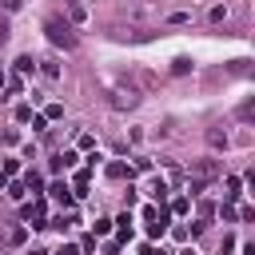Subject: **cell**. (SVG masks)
Masks as SVG:
<instances>
[{"label":"cell","mask_w":255,"mask_h":255,"mask_svg":"<svg viewBox=\"0 0 255 255\" xmlns=\"http://www.w3.org/2000/svg\"><path fill=\"white\" fill-rule=\"evenodd\" d=\"M4 80H8V76H4V72H0V88H4Z\"/></svg>","instance_id":"obj_31"},{"label":"cell","mask_w":255,"mask_h":255,"mask_svg":"<svg viewBox=\"0 0 255 255\" xmlns=\"http://www.w3.org/2000/svg\"><path fill=\"white\" fill-rule=\"evenodd\" d=\"M40 72H44V76H52V80H56V76H60V64H52V60H44V64H40Z\"/></svg>","instance_id":"obj_22"},{"label":"cell","mask_w":255,"mask_h":255,"mask_svg":"<svg viewBox=\"0 0 255 255\" xmlns=\"http://www.w3.org/2000/svg\"><path fill=\"white\" fill-rule=\"evenodd\" d=\"M44 32H48V40H52L56 48H76V36H72V28H68L60 16H48V20H44Z\"/></svg>","instance_id":"obj_2"},{"label":"cell","mask_w":255,"mask_h":255,"mask_svg":"<svg viewBox=\"0 0 255 255\" xmlns=\"http://www.w3.org/2000/svg\"><path fill=\"white\" fill-rule=\"evenodd\" d=\"M163 235H167V211L159 207V215L147 223V239H163Z\"/></svg>","instance_id":"obj_5"},{"label":"cell","mask_w":255,"mask_h":255,"mask_svg":"<svg viewBox=\"0 0 255 255\" xmlns=\"http://www.w3.org/2000/svg\"><path fill=\"white\" fill-rule=\"evenodd\" d=\"M243 255H255V243H247V247H243Z\"/></svg>","instance_id":"obj_29"},{"label":"cell","mask_w":255,"mask_h":255,"mask_svg":"<svg viewBox=\"0 0 255 255\" xmlns=\"http://www.w3.org/2000/svg\"><path fill=\"white\" fill-rule=\"evenodd\" d=\"M4 92H8V100H12V96L24 92V84H20V80H4Z\"/></svg>","instance_id":"obj_21"},{"label":"cell","mask_w":255,"mask_h":255,"mask_svg":"<svg viewBox=\"0 0 255 255\" xmlns=\"http://www.w3.org/2000/svg\"><path fill=\"white\" fill-rule=\"evenodd\" d=\"M80 195H88V171H76V179H72V199H80Z\"/></svg>","instance_id":"obj_10"},{"label":"cell","mask_w":255,"mask_h":255,"mask_svg":"<svg viewBox=\"0 0 255 255\" xmlns=\"http://www.w3.org/2000/svg\"><path fill=\"white\" fill-rule=\"evenodd\" d=\"M48 195H52L64 211H72V191H68V183H52V187H48Z\"/></svg>","instance_id":"obj_4"},{"label":"cell","mask_w":255,"mask_h":255,"mask_svg":"<svg viewBox=\"0 0 255 255\" xmlns=\"http://www.w3.org/2000/svg\"><path fill=\"white\" fill-rule=\"evenodd\" d=\"M171 72H175V76H183V72H191V60H187V56H179V60L171 64Z\"/></svg>","instance_id":"obj_20"},{"label":"cell","mask_w":255,"mask_h":255,"mask_svg":"<svg viewBox=\"0 0 255 255\" xmlns=\"http://www.w3.org/2000/svg\"><path fill=\"white\" fill-rule=\"evenodd\" d=\"M8 243H12V247H24V243H28V227H12V231H8Z\"/></svg>","instance_id":"obj_14"},{"label":"cell","mask_w":255,"mask_h":255,"mask_svg":"<svg viewBox=\"0 0 255 255\" xmlns=\"http://www.w3.org/2000/svg\"><path fill=\"white\" fill-rule=\"evenodd\" d=\"M20 183H24V191H28V195H44V183H40V175H36V171H28Z\"/></svg>","instance_id":"obj_6"},{"label":"cell","mask_w":255,"mask_h":255,"mask_svg":"<svg viewBox=\"0 0 255 255\" xmlns=\"http://www.w3.org/2000/svg\"><path fill=\"white\" fill-rule=\"evenodd\" d=\"M187 211H191V199H183V195L171 199V215H187Z\"/></svg>","instance_id":"obj_18"},{"label":"cell","mask_w":255,"mask_h":255,"mask_svg":"<svg viewBox=\"0 0 255 255\" xmlns=\"http://www.w3.org/2000/svg\"><path fill=\"white\" fill-rule=\"evenodd\" d=\"M207 143H211L215 151H219V147H227V131H223V128H207Z\"/></svg>","instance_id":"obj_9"},{"label":"cell","mask_w":255,"mask_h":255,"mask_svg":"<svg viewBox=\"0 0 255 255\" xmlns=\"http://www.w3.org/2000/svg\"><path fill=\"white\" fill-rule=\"evenodd\" d=\"M179 255H195V251H179Z\"/></svg>","instance_id":"obj_32"},{"label":"cell","mask_w":255,"mask_h":255,"mask_svg":"<svg viewBox=\"0 0 255 255\" xmlns=\"http://www.w3.org/2000/svg\"><path fill=\"white\" fill-rule=\"evenodd\" d=\"M0 187H8V175H4V171H0Z\"/></svg>","instance_id":"obj_30"},{"label":"cell","mask_w":255,"mask_h":255,"mask_svg":"<svg viewBox=\"0 0 255 255\" xmlns=\"http://www.w3.org/2000/svg\"><path fill=\"white\" fill-rule=\"evenodd\" d=\"M24 215H28V223H32V227H48V223H44V215H48V207H44V199H36V203H28V207H24Z\"/></svg>","instance_id":"obj_3"},{"label":"cell","mask_w":255,"mask_h":255,"mask_svg":"<svg viewBox=\"0 0 255 255\" xmlns=\"http://www.w3.org/2000/svg\"><path fill=\"white\" fill-rule=\"evenodd\" d=\"M28 124H32V131H48V120H44V116H32Z\"/></svg>","instance_id":"obj_23"},{"label":"cell","mask_w":255,"mask_h":255,"mask_svg":"<svg viewBox=\"0 0 255 255\" xmlns=\"http://www.w3.org/2000/svg\"><path fill=\"white\" fill-rule=\"evenodd\" d=\"M16 72H20V76L36 72V60H32V56H20V60H16Z\"/></svg>","instance_id":"obj_16"},{"label":"cell","mask_w":255,"mask_h":255,"mask_svg":"<svg viewBox=\"0 0 255 255\" xmlns=\"http://www.w3.org/2000/svg\"><path fill=\"white\" fill-rule=\"evenodd\" d=\"M219 159H195L191 163V195H199V191H207V183L211 179H219Z\"/></svg>","instance_id":"obj_1"},{"label":"cell","mask_w":255,"mask_h":255,"mask_svg":"<svg viewBox=\"0 0 255 255\" xmlns=\"http://www.w3.org/2000/svg\"><path fill=\"white\" fill-rule=\"evenodd\" d=\"M32 116H36V112H32V108H28V104H16V124H28V120H32Z\"/></svg>","instance_id":"obj_19"},{"label":"cell","mask_w":255,"mask_h":255,"mask_svg":"<svg viewBox=\"0 0 255 255\" xmlns=\"http://www.w3.org/2000/svg\"><path fill=\"white\" fill-rule=\"evenodd\" d=\"M8 195H12L16 203H24V199H28V191H24V183H20V179H8Z\"/></svg>","instance_id":"obj_13"},{"label":"cell","mask_w":255,"mask_h":255,"mask_svg":"<svg viewBox=\"0 0 255 255\" xmlns=\"http://www.w3.org/2000/svg\"><path fill=\"white\" fill-rule=\"evenodd\" d=\"M112 231V219H96V235H108Z\"/></svg>","instance_id":"obj_26"},{"label":"cell","mask_w":255,"mask_h":255,"mask_svg":"<svg viewBox=\"0 0 255 255\" xmlns=\"http://www.w3.org/2000/svg\"><path fill=\"white\" fill-rule=\"evenodd\" d=\"M40 116H44V120L52 124V120H60V116H64V104H48V108H44Z\"/></svg>","instance_id":"obj_17"},{"label":"cell","mask_w":255,"mask_h":255,"mask_svg":"<svg viewBox=\"0 0 255 255\" xmlns=\"http://www.w3.org/2000/svg\"><path fill=\"white\" fill-rule=\"evenodd\" d=\"M219 215H223V223H231V219H235V207H231V203H223V207H219Z\"/></svg>","instance_id":"obj_25"},{"label":"cell","mask_w":255,"mask_h":255,"mask_svg":"<svg viewBox=\"0 0 255 255\" xmlns=\"http://www.w3.org/2000/svg\"><path fill=\"white\" fill-rule=\"evenodd\" d=\"M223 195H227V203L239 199V195H243V179H239V175H227V191H223Z\"/></svg>","instance_id":"obj_11"},{"label":"cell","mask_w":255,"mask_h":255,"mask_svg":"<svg viewBox=\"0 0 255 255\" xmlns=\"http://www.w3.org/2000/svg\"><path fill=\"white\" fill-rule=\"evenodd\" d=\"M0 171H4V175H8V179H12V175H16V171H20V163H16V159H4V167H0Z\"/></svg>","instance_id":"obj_24"},{"label":"cell","mask_w":255,"mask_h":255,"mask_svg":"<svg viewBox=\"0 0 255 255\" xmlns=\"http://www.w3.org/2000/svg\"><path fill=\"white\" fill-rule=\"evenodd\" d=\"M68 16H72V24H84V20H88V8H84L80 0H68Z\"/></svg>","instance_id":"obj_8"},{"label":"cell","mask_w":255,"mask_h":255,"mask_svg":"<svg viewBox=\"0 0 255 255\" xmlns=\"http://www.w3.org/2000/svg\"><path fill=\"white\" fill-rule=\"evenodd\" d=\"M56 255H80V247H72V243H64V247H60Z\"/></svg>","instance_id":"obj_27"},{"label":"cell","mask_w":255,"mask_h":255,"mask_svg":"<svg viewBox=\"0 0 255 255\" xmlns=\"http://www.w3.org/2000/svg\"><path fill=\"white\" fill-rule=\"evenodd\" d=\"M116 235H120V243H128V239H131V215H128V211L116 219Z\"/></svg>","instance_id":"obj_7"},{"label":"cell","mask_w":255,"mask_h":255,"mask_svg":"<svg viewBox=\"0 0 255 255\" xmlns=\"http://www.w3.org/2000/svg\"><path fill=\"white\" fill-rule=\"evenodd\" d=\"M147 195H151V199H159V203H163V199H167V183H163V179H155V183H151V187H147Z\"/></svg>","instance_id":"obj_15"},{"label":"cell","mask_w":255,"mask_h":255,"mask_svg":"<svg viewBox=\"0 0 255 255\" xmlns=\"http://www.w3.org/2000/svg\"><path fill=\"white\" fill-rule=\"evenodd\" d=\"M20 4H24V0H4V8H8V12H16Z\"/></svg>","instance_id":"obj_28"},{"label":"cell","mask_w":255,"mask_h":255,"mask_svg":"<svg viewBox=\"0 0 255 255\" xmlns=\"http://www.w3.org/2000/svg\"><path fill=\"white\" fill-rule=\"evenodd\" d=\"M128 175H131V171H128V163H120V159H116V163H108V179H128Z\"/></svg>","instance_id":"obj_12"}]
</instances>
